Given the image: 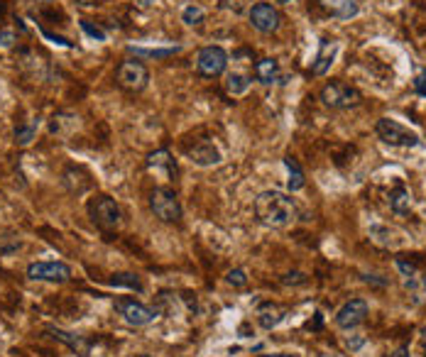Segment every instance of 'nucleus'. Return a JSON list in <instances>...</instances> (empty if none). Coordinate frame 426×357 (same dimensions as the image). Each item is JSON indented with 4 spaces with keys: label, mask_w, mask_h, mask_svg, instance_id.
Segmentation results:
<instances>
[{
    "label": "nucleus",
    "mask_w": 426,
    "mask_h": 357,
    "mask_svg": "<svg viewBox=\"0 0 426 357\" xmlns=\"http://www.w3.org/2000/svg\"><path fill=\"white\" fill-rule=\"evenodd\" d=\"M392 357H412V355H409L407 348H397V350L392 353Z\"/></svg>",
    "instance_id": "c9c22d12"
},
{
    "label": "nucleus",
    "mask_w": 426,
    "mask_h": 357,
    "mask_svg": "<svg viewBox=\"0 0 426 357\" xmlns=\"http://www.w3.org/2000/svg\"><path fill=\"white\" fill-rule=\"evenodd\" d=\"M319 5L338 20H353L360 13L358 0H319Z\"/></svg>",
    "instance_id": "4468645a"
},
{
    "label": "nucleus",
    "mask_w": 426,
    "mask_h": 357,
    "mask_svg": "<svg viewBox=\"0 0 426 357\" xmlns=\"http://www.w3.org/2000/svg\"><path fill=\"white\" fill-rule=\"evenodd\" d=\"M250 24L262 34H272L280 29L282 15L272 3H255L250 8Z\"/></svg>",
    "instance_id": "9d476101"
},
{
    "label": "nucleus",
    "mask_w": 426,
    "mask_h": 357,
    "mask_svg": "<svg viewBox=\"0 0 426 357\" xmlns=\"http://www.w3.org/2000/svg\"><path fill=\"white\" fill-rule=\"evenodd\" d=\"M375 132L390 147H417L422 142L417 132L404 127L402 122L392 120V118H380L378 125H375Z\"/></svg>",
    "instance_id": "7ed1b4c3"
},
{
    "label": "nucleus",
    "mask_w": 426,
    "mask_h": 357,
    "mask_svg": "<svg viewBox=\"0 0 426 357\" xmlns=\"http://www.w3.org/2000/svg\"><path fill=\"white\" fill-rule=\"evenodd\" d=\"M88 211H91L93 223L101 225L103 230H113V227L121 225V208H118V203L111 196H98L88 206Z\"/></svg>",
    "instance_id": "1a4fd4ad"
},
{
    "label": "nucleus",
    "mask_w": 426,
    "mask_h": 357,
    "mask_svg": "<svg viewBox=\"0 0 426 357\" xmlns=\"http://www.w3.org/2000/svg\"><path fill=\"white\" fill-rule=\"evenodd\" d=\"M250 76L247 74H240V71H231L226 74V81H223V86H226V91L231 93V96H242V93L250 91Z\"/></svg>",
    "instance_id": "aec40b11"
},
{
    "label": "nucleus",
    "mask_w": 426,
    "mask_h": 357,
    "mask_svg": "<svg viewBox=\"0 0 426 357\" xmlns=\"http://www.w3.org/2000/svg\"><path fill=\"white\" fill-rule=\"evenodd\" d=\"M206 20V10L201 8V5H186L184 10H181V22L189 24V27H196V24H201Z\"/></svg>",
    "instance_id": "393cba45"
},
{
    "label": "nucleus",
    "mask_w": 426,
    "mask_h": 357,
    "mask_svg": "<svg viewBox=\"0 0 426 357\" xmlns=\"http://www.w3.org/2000/svg\"><path fill=\"white\" fill-rule=\"evenodd\" d=\"M81 29H83V32L88 34V37L98 39V42H103V39H106V32H103L101 27H93V24L88 22V20H81Z\"/></svg>",
    "instance_id": "cd10ccee"
},
{
    "label": "nucleus",
    "mask_w": 426,
    "mask_h": 357,
    "mask_svg": "<svg viewBox=\"0 0 426 357\" xmlns=\"http://www.w3.org/2000/svg\"><path fill=\"white\" fill-rule=\"evenodd\" d=\"M387 203H390V208H392V213H397V216H404V213H409V208H412V193H409L407 186L397 183V186L390 191Z\"/></svg>",
    "instance_id": "6ab92c4d"
},
{
    "label": "nucleus",
    "mask_w": 426,
    "mask_h": 357,
    "mask_svg": "<svg viewBox=\"0 0 426 357\" xmlns=\"http://www.w3.org/2000/svg\"><path fill=\"white\" fill-rule=\"evenodd\" d=\"M284 169H287V174H289V178H287L289 191H301L306 178H304V169L299 167V162H296L294 157H284Z\"/></svg>",
    "instance_id": "4be33fe9"
},
{
    "label": "nucleus",
    "mask_w": 426,
    "mask_h": 357,
    "mask_svg": "<svg viewBox=\"0 0 426 357\" xmlns=\"http://www.w3.org/2000/svg\"><path fill=\"white\" fill-rule=\"evenodd\" d=\"M186 160L196 167H216L223 162V155L211 140H201L191 150H186Z\"/></svg>",
    "instance_id": "f8f14e48"
},
{
    "label": "nucleus",
    "mask_w": 426,
    "mask_h": 357,
    "mask_svg": "<svg viewBox=\"0 0 426 357\" xmlns=\"http://www.w3.org/2000/svg\"><path fill=\"white\" fill-rule=\"evenodd\" d=\"M299 216V206L296 201L284 191H277V188H267V191L257 193L255 198V218L265 227H289L291 223Z\"/></svg>",
    "instance_id": "f257e3e1"
},
{
    "label": "nucleus",
    "mask_w": 426,
    "mask_h": 357,
    "mask_svg": "<svg viewBox=\"0 0 426 357\" xmlns=\"http://www.w3.org/2000/svg\"><path fill=\"white\" fill-rule=\"evenodd\" d=\"M319 357H341V355H329V353H324V355H319Z\"/></svg>",
    "instance_id": "58836bf2"
},
{
    "label": "nucleus",
    "mask_w": 426,
    "mask_h": 357,
    "mask_svg": "<svg viewBox=\"0 0 426 357\" xmlns=\"http://www.w3.org/2000/svg\"><path fill=\"white\" fill-rule=\"evenodd\" d=\"M147 169L160 172V174H165V176H174L177 174V164H174V160H172L170 150L152 152V155L147 157Z\"/></svg>",
    "instance_id": "a211bd4d"
},
{
    "label": "nucleus",
    "mask_w": 426,
    "mask_h": 357,
    "mask_svg": "<svg viewBox=\"0 0 426 357\" xmlns=\"http://www.w3.org/2000/svg\"><path fill=\"white\" fill-rule=\"evenodd\" d=\"M137 357H152V355H137Z\"/></svg>",
    "instance_id": "79ce46f5"
},
{
    "label": "nucleus",
    "mask_w": 426,
    "mask_h": 357,
    "mask_svg": "<svg viewBox=\"0 0 426 357\" xmlns=\"http://www.w3.org/2000/svg\"><path fill=\"white\" fill-rule=\"evenodd\" d=\"M42 37H44V39H49V42H54V44H59V47H74V42H69V39L59 37V34L47 32V29H42Z\"/></svg>",
    "instance_id": "2f4dec72"
},
{
    "label": "nucleus",
    "mask_w": 426,
    "mask_h": 357,
    "mask_svg": "<svg viewBox=\"0 0 426 357\" xmlns=\"http://www.w3.org/2000/svg\"><path fill=\"white\" fill-rule=\"evenodd\" d=\"M179 44H174V47H162V49H145V47H130L132 54H137V57H150V59H165V57H172V54L179 52Z\"/></svg>",
    "instance_id": "a878e982"
},
{
    "label": "nucleus",
    "mask_w": 426,
    "mask_h": 357,
    "mask_svg": "<svg viewBox=\"0 0 426 357\" xmlns=\"http://www.w3.org/2000/svg\"><path fill=\"white\" fill-rule=\"evenodd\" d=\"M260 357H280V355H260Z\"/></svg>",
    "instance_id": "ea45409f"
},
{
    "label": "nucleus",
    "mask_w": 426,
    "mask_h": 357,
    "mask_svg": "<svg viewBox=\"0 0 426 357\" xmlns=\"http://www.w3.org/2000/svg\"><path fill=\"white\" fill-rule=\"evenodd\" d=\"M321 103L326 108H334V111H345V108H355L360 101H363V93L358 91L355 86L343 81H331L321 88L319 93Z\"/></svg>",
    "instance_id": "f03ea898"
},
{
    "label": "nucleus",
    "mask_w": 426,
    "mask_h": 357,
    "mask_svg": "<svg viewBox=\"0 0 426 357\" xmlns=\"http://www.w3.org/2000/svg\"><path fill=\"white\" fill-rule=\"evenodd\" d=\"M228 52L218 44H211V47H204L199 54H196V71L206 78H216L221 74H226L228 69Z\"/></svg>",
    "instance_id": "423d86ee"
},
{
    "label": "nucleus",
    "mask_w": 426,
    "mask_h": 357,
    "mask_svg": "<svg viewBox=\"0 0 426 357\" xmlns=\"http://www.w3.org/2000/svg\"><path fill=\"white\" fill-rule=\"evenodd\" d=\"M116 81L121 83L125 91H145L147 83H150V71H147V66L142 62H137V59H125V62L118 66L116 71Z\"/></svg>",
    "instance_id": "39448f33"
},
{
    "label": "nucleus",
    "mask_w": 426,
    "mask_h": 357,
    "mask_svg": "<svg viewBox=\"0 0 426 357\" xmlns=\"http://www.w3.org/2000/svg\"><path fill=\"white\" fill-rule=\"evenodd\" d=\"M150 208L162 223H179L181 220V203L177 193L167 186H160L150 193Z\"/></svg>",
    "instance_id": "20e7f679"
},
{
    "label": "nucleus",
    "mask_w": 426,
    "mask_h": 357,
    "mask_svg": "<svg viewBox=\"0 0 426 357\" xmlns=\"http://www.w3.org/2000/svg\"><path fill=\"white\" fill-rule=\"evenodd\" d=\"M424 348H426V330H424Z\"/></svg>",
    "instance_id": "a19ab883"
},
{
    "label": "nucleus",
    "mask_w": 426,
    "mask_h": 357,
    "mask_svg": "<svg viewBox=\"0 0 426 357\" xmlns=\"http://www.w3.org/2000/svg\"><path fill=\"white\" fill-rule=\"evenodd\" d=\"M424 289H426V279H424Z\"/></svg>",
    "instance_id": "37998d69"
},
{
    "label": "nucleus",
    "mask_w": 426,
    "mask_h": 357,
    "mask_svg": "<svg viewBox=\"0 0 426 357\" xmlns=\"http://www.w3.org/2000/svg\"><path fill=\"white\" fill-rule=\"evenodd\" d=\"M108 284H111V286H125V289H132V291H142L140 276L132 274V272H118V274H113L111 279H108Z\"/></svg>",
    "instance_id": "b1692460"
},
{
    "label": "nucleus",
    "mask_w": 426,
    "mask_h": 357,
    "mask_svg": "<svg viewBox=\"0 0 426 357\" xmlns=\"http://www.w3.org/2000/svg\"><path fill=\"white\" fill-rule=\"evenodd\" d=\"M363 281H368V284H378V286H387V279H378L375 274H365Z\"/></svg>",
    "instance_id": "f704fd0d"
},
{
    "label": "nucleus",
    "mask_w": 426,
    "mask_h": 357,
    "mask_svg": "<svg viewBox=\"0 0 426 357\" xmlns=\"http://www.w3.org/2000/svg\"><path fill=\"white\" fill-rule=\"evenodd\" d=\"M368 314H370L368 301H365V299H350V301H345V304L338 309V314H336V326H338V328H343V330H353V328H358L365 318H368Z\"/></svg>",
    "instance_id": "9b49d317"
},
{
    "label": "nucleus",
    "mask_w": 426,
    "mask_h": 357,
    "mask_svg": "<svg viewBox=\"0 0 426 357\" xmlns=\"http://www.w3.org/2000/svg\"><path fill=\"white\" fill-rule=\"evenodd\" d=\"M76 115L71 113H57V115L49 120V135H69V132L76 127Z\"/></svg>",
    "instance_id": "5701e85b"
},
{
    "label": "nucleus",
    "mask_w": 426,
    "mask_h": 357,
    "mask_svg": "<svg viewBox=\"0 0 426 357\" xmlns=\"http://www.w3.org/2000/svg\"><path fill=\"white\" fill-rule=\"evenodd\" d=\"M363 343H365V338H363V335H358V333L350 335V338H345V345H348L350 350H360V348H363Z\"/></svg>",
    "instance_id": "72a5a7b5"
},
{
    "label": "nucleus",
    "mask_w": 426,
    "mask_h": 357,
    "mask_svg": "<svg viewBox=\"0 0 426 357\" xmlns=\"http://www.w3.org/2000/svg\"><path fill=\"white\" fill-rule=\"evenodd\" d=\"M282 284L291 286V284H306V274H301V272H289V274L282 276Z\"/></svg>",
    "instance_id": "c756f323"
},
{
    "label": "nucleus",
    "mask_w": 426,
    "mask_h": 357,
    "mask_svg": "<svg viewBox=\"0 0 426 357\" xmlns=\"http://www.w3.org/2000/svg\"><path fill=\"white\" fill-rule=\"evenodd\" d=\"M15 32L13 29H3V32H0V49H10L15 44Z\"/></svg>",
    "instance_id": "7c9ffc66"
},
{
    "label": "nucleus",
    "mask_w": 426,
    "mask_h": 357,
    "mask_svg": "<svg viewBox=\"0 0 426 357\" xmlns=\"http://www.w3.org/2000/svg\"><path fill=\"white\" fill-rule=\"evenodd\" d=\"M284 316H287V311L282 309V306L267 301V304H262L260 309H257V326H260L262 330H272L284 321Z\"/></svg>",
    "instance_id": "dca6fc26"
},
{
    "label": "nucleus",
    "mask_w": 426,
    "mask_h": 357,
    "mask_svg": "<svg viewBox=\"0 0 426 357\" xmlns=\"http://www.w3.org/2000/svg\"><path fill=\"white\" fill-rule=\"evenodd\" d=\"M397 267H399V272H402L404 276H414V274H417V267H414V265H407V262H404L402 257H397Z\"/></svg>",
    "instance_id": "473e14b6"
},
{
    "label": "nucleus",
    "mask_w": 426,
    "mask_h": 357,
    "mask_svg": "<svg viewBox=\"0 0 426 357\" xmlns=\"http://www.w3.org/2000/svg\"><path fill=\"white\" fill-rule=\"evenodd\" d=\"M414 91H417V96L426 98V69H419L414 76Z\"/></svg>",
    "instance_id": "c85d7f7f"
},
{
    "label": "nucleus",
    "mask_w": 426,
    "mask_h": 357,
    "mask_svg": "<svg viewBox=\"0 0 426 357\" xmlns=\"http://www.w3.org/2000/svg\"><path fill=\"white\" fill-rule=\"evenodd\" d=\"M76 3H78V5H93L96 0H76Z\"/></svg>",
    "instance_id": "e433bc0d"
},
{
    "label": "nucleus",
    "mask_w": 426,
    "mask_h": 357,
    "mask_svg": "<svg viewBox=\"0 0 426 357\" xmlns=\"http://www.w3.org/2000/svg\"><path fill=\"white\" fill-rule=\"evenodd\" d=\"M280 3H284V5H291V3H296V0H280Z\"/></svg>",
    "instance_id": "4c0bfd02"
},
{
    "label": "nucleus",
    "mask_w": 426,
    "mask_h": 357,
    "mask_svg": "<svg viewBox=\"0 0 426 357\" xmlns=\"http://www.w3.org/2000/svg\"><path fill=\"white\" fill-rule=\"evenodd\" d=\"M228 284H233V286H245L247 284V274H245V270H231L228 272Z\"/></svg>",
    "instance_id": "bb28decb"
},
{
    "label": "nucleus",
    "mask_w": 426,
    "mask_h": 357,
    "mask_svg": "<svg viewBox=\"0 0 426 357\" xmlns=\"http://www.w3.org/2000/svg\"><path fill=\"white\" fill-rule=\"evenodd\" d=\"M116 309L121 311L123 321L128 326H135V328H142V326H150L152 321L157 318V309H150V306L140 304L135 299H118L116 301Z\"/></svg>",
    "instance_id": "6e6552de"
},
{
    "label": "nucleus",
    "mask_w": 426,
    "mask_h": 357,
    "mask_svg": "<svg viewBox=\"0 0 426 357\" xmlns=\"http://www.w3.org/2000/svg\"><path fill=\"white\" fill-rule=\"evenodd\" d=\"M27 276L32 281H49V284H64L71 279V267L64 262H32L27 267Z\"/></svg>",
    "instance_id": "0eeeda50"
},
{
    "label": "nucleus",
    "mask_w": 426,
    "mask_h": 357,
    "mask_svg": "<svg viewBox=\"0 0 426 357\" xmlns=\"http://www.w3.org/2000/svg\"><path fill=\"white\" fill-rule=\"evenodd\" d=\"M39 122H42V118H29L27 122H22V125L15 127V142H18L20 147H27L29 142L37 137V130H39Z\"/></svg>",
    "instance_id": "412c9836"
},
{
    "label": "nucleus",
    "mask_w": 426,
    "mask_h": 357,
    "mask_svg": "<svg viewBox=\"0 0 426 357\" xmlns=\"http://www.w3.org/2000/svg\"><path fill=\"white\" fill-rule=\"evenodd\" d=\"M336 54H338V42H334V39H321L319 54H316V59L311 62V74H314V76H324L331 69V64L336 62Z\"/></svg>",
    "instance_id": "ddd939ff"
},
{
    "label": "nucleus",
    "mask_w": 426,
    "mask_h": 357,
    "mask_svg": "<svg viewBox=\"0 0 426 357\" xmlns=\"http://www.w3.org/2000/svg\"><path fill=\"white\" fill-rule=\"evenodd\" d=\"M47 333L52 335L54 340H59V343L67 345L69 350H74V353H76V355H81V357H86V355H88V340H86V338H81V335L69 333V330H64V328H54V326H49Z\"/></svg>",
    "instance_id": "2eb2a0df"
},
{
    "label": "nucleus",
    "mask_w": 426,
    "mask_h": 357,
    "mask_svg": "<svg viewBox=\"0 0 426 357\" xmlns=\"http://www.w3.org/2000/svg\"><path fill=\"white\" fill-rule=\"evenodd\" d=\"M255 78L260 83H265V86H272V83H277L280 81L282 83V74H280V62L277 59H260V62L255 64Z\"/></svg>",
    "instance_id": "f3484780"
}]
</instances>
